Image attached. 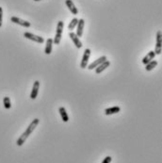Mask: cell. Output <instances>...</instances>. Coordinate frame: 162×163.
I'll return each instance as SVG.
<instances>
[{"instance_id":"cell-1","label":"cell","mask_w":162,"mask_h":163,"mask_svg":"<svg viewBox=\"0 0 162 163\" xmlns=\"http://www.w3.org/2000/svg\"><path fill=\"white\" fill-rule=\"evenodd\" d=\"M39 124H40V120H39L38 118H35L34 120L29 124V125H28L27 128L26 129V131H24L23 134L21 135V136L18 138V139L16 140L17 146H22V145L26 143V140L27 139V138L30 136V134H31L32 132L34 131L35 128L38 126Z\"/></svg>"},{"instance_id":"cell-2","label":"cell","mask_w":162,"mask_h":163,"mask_svg":"<svg viewBox=\"0 0 162 163\" xmlns=\"http://www.w3.org/2000/svg\"><path fill=\"white\" fill-rule=\"evenodd\" d=\"M63 27H64L63 22L59 21L58 22V27H57V29H56V35H55V38L53 39V42L55 43L56 45H59L60 43L62 32H63Z\"/></svg>"},{"instance_id":"cell-3","label":"cell","mask_w":162,"mask_h":163,"mask_svg":"<svg viewBox=\"0 0 162 163\" xmlns=\"http://www.w3.org/2000/svg\"><path fill=\"white\" fill-rule=\"evenodd\" d=\"M24 37L26 39H28L30 41H33L37 43H42L45 42V39L41 37V36H38V35H35L33 33H31V32H25L24 33Z\"/></svg>"},{"instance_id":"cell-4","label":"cell","mask_w":162,"mask_h":163,"mask_svg":"<svg viewBox=\"0 0 162 163\" xmlns=\"http://www.w3.org/2000/svg\"><path fill=\"white\" fill-rule=\"evenodd\" d=\"M90 56H91V49L90 48L85 49L84 54H83V57H82V60H81V62H80V67L82 69H85L86 67L88 66V62H89Z\"/></svg>"},{"instance_id":"cell-5","label":"cell","mask_w":162,"mask_h":163,"mask_svg":"<svg viewBox=\"0 0 162 163\" xmlns=\"http://www.w3.org/2000/svg\"><path fill=\"white\" fill-rule=\"evenodd\" d=\"M161 46H162V33H161V30H158L157 32V45L155 49L156 55H160L161 54Z\"/></svg>"},{"instance_id":"cell-6","label":"cell","mask_w":162,"mask_h":163,"mask_svg":"<svg viewBox=\"0 0 162 163\" xmlns=\"http://www.w3.org/2000/svg\"><path fill=\"white\" fill-rule=\"evenodd\" d=\"M10 21L13 22L14 24H17L21 27H31V24L29 23L28 21H26V20H23V19H20L16 16H13L10 17Z\"/></svg>"},{"instance_id":"cell-7","label":"cell","mask_w":162,"mask_h":163,"mask_svg":"<svg viewBox=\"0 0 162 163\" xmlns=\"http://www.w3.org/2000/svg\"><path fill=\"white\" fill-rule=\"evenodd\" d=\"M40 81L39 80H36L33 84V87H32V91H31V93H30V98L32 100H34L37 98L38 96V93H39V89H40Z\"/></svg>"},{"instance_id":"cell-8","label":"cell","mask_w":162,"mask_h":163,"mask_svg":"<svg viewBox=\"0 0 162 163\" xmlns=\"http://www.w3.org/2000/svg\"><path fill=\"white\" fill-rule=\"evenodd\" d=\"M106 60H107V59H106V56H102V57L98 58L97 60H95L92 63H91L89 66H87V68H88L89 70H93V69H95L96 67H98L101 63H103V62L106 61Z\"/></svg>"},{"instance_id":"cell-9","label":"cell","mask_w":162,"mask_h":163,"mask_svg":"<svg viewBox=\"0 0 162 163\" xmlns=\"http://www.w3.org/2000/svg\"><path fill=\"white\" fill-rule=\"evenodd\" d=\"M69 37L71 38V40L73 41V42H74V45H75V47L77 48H81L82 47V42H81V41H80V39L77 36V34L75 33H74V32H72V31H70V33H69Z\"/></svg>"},{"instance_id":"cell-10","label":"cell","mask_w":162,"mask_h":163,"mask_svg":"<svg viewBox=\"0 0 162 163\" xmlns=\"http://www.w3.org/2000/svg\"><path fill=\"white\" fill-rule=\"evenodd\" d=\"M84 26H85L84 19H78V23H77V32H75V34H77V36L78 38L82 37V35H83Z\"/></svg>"},{"instance_id":"cell-11","label":"cell","mask_w":162,"mask_h":163,"mask_svg":"<svg viewBox=\"0 0 162 163\" xmlns=\"http://www.w3.org/2000/svg\"><path fill=\"white\" fill-rule=\"evenodd\" d=\"M110 61L106 60V61H104L103 63H101L98 67H96V68H95V73H96L97 74H101V73L104 72L107 67H110Z\"/></svg>"},{"instance_id":"cell-12","label":"cell","mask_w":162,"mask_h":163,"mask_svg":"<svg viewBox=\"0 0 162 163\" xmlns=\"http://www.w3.org/2000/svg\"><path fill=\"white\" fill-rule=\"evenodd\" d=\"M65 4H66L67 8L69 9V10L71 12L72 14L77 15V14L78 13V9H77V7L74 6V2L72 1V0H66V1H65Z\"/></svg>"},{"instance_id":"cell-13","label":"cell","mask_w":162,"mask_h":163,"mask_svg":"<svg viewBox=\"0 0 162 163\" xmlns=\"http://www.w3.org/2000/svg\"><path fill=\"white\" fill-rule=\"evenodd\" d=\"M155 57H156V53H155V51H150V52H148V54L146 56H144L143 57V59H142V62L144 64V65H146L148 62H150L151 60H155Z\"/></svg>"},{"instance_id":"cell-14","label":"cell","mask_w":162,"mask_h":163,"mask_svg":"<svg viewBox=\"0 0 162 163\" xmlns=\"http://www.w3.org/2000/svg\"><path fill=\"white\" fill-rule=\"evenodd\" d=\"M121 111V107L115 106V107H107L105 110V114L106 115H112V114H116L118 112Z\"/></svg>"},{"instance_id":"cell-15","label":"cell","mask_w":162,"mask_h":163,"mask_svg":"<svg viewBox=\"0 0 162 163\" xmlns=\"http://www.w3.org/2000/svg\"><path fill=\"white\" fill-rule=\"evenodd\" d=\"M59 112L60 114V117L62 119V121L64 123H67L69 121V116L67 114V111H66V108L64 107H59Z\"/></svg>"},{"instance_id":"cell-16","label":"cell","mask_w":162,"mask_h":163,"mask_svg":"<svg viewBox=\"0 0 162 163\" xmlns=\"http://www.w3.org/2000/svg\"><path fill=\"white\" fill-rule=\"evenodd\" d=\"M53 39L51 38H48L47 41H46V45H45V53L46 54V55H50V54L52 53V47H53Z\"/></svg>"},{"instance_id":"cell-17","label":"cell","mask_w":162,"mask_h":163,"mask_svg":"<svg viewBox=\"0 0 162 163\" xmlns=\"http://www.w3.org/2000/svg\"><path fill=\"white\" fill-rule=\"evenodd\" d=\"M157 64H158V62H157V60H151L150 62H148V63L145 65V70H146L147 72L152 71L155 67H157Z\"/></svg>"},{"instance_id":"cell-18","label":"cell","mask_w":162,"mask_h":163,"mask_svg":"<svg viewBox=\"0 0 162 163\" xmlns=\"http://www.w3.org/2000/svg\"><path fill=\"white\" fill-rule=\"evenodd\" d=\"M77 23H78V19L77 18H73L72 20H71V22L69 23V25H68V29L70 30V31H72V30H74V27L77 26Z\"/></svg>"},{"instance_id":"cell-19","label":"cell","mask_w":162,"mask_h":163,"mask_svg":"<svg viewBox=\"0 0 162 163\" xmlns=\"http://www.w3.org/2000/svg\"><path fill=\"white\" fill-rule=\"evenodd\" d=\"M3 104H4V107L6 110H9L10 107H12V103H10V99L9 97L5 96L3 98Z\"/></svg>"},{"instance_id":"cell-20","label":"cell","mask_w":162,"mask_h":163,"mask_svg":"<svg viewBox=\"0 0 162 163\" xmlns=\"http://www.w3.org/2000/svg\"><path fill=\"white\" fill-rule=\"evenodd\" d=\"M112 161V158L110 157V156H106L105 158H104V160L102 161V163H110Z\"/></svg>"},{"instance_id":"cell-21","label":"cell","mask_w":162,"mask_h":163,"mask_svg":"<svg viewBox=\"0 0 162 163\" xmlns=\"http://www.w3.org/2000/svg\"><path fill=\"white\" fill-rule=\"evenodd\" d=\"M2 21H3V9L0 7V27H2Z\"/></svg>"},{"instance_id":"cell-22","label":"cell","mask_w":162,"mask_h":163,"mask_svg":"<svg viewBox=\"0 0 162 163\" xmlns=\"http://www.w3.org/2000/svg\"><path fill=\"white\" fill-rule=\"evenodd\" d=\"M34 1H36V2H37V1H41V0H34Z\"/></svg>"}]
</instances>
